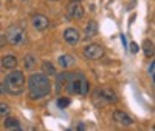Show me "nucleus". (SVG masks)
<instances>
[{
  "instance_id": "obj_1",
  "label": "nucleus",
  "mask_w": 155,
  "mask_h": 131,
  "mask_svg": "<svg viewBox=\"0 0 155 131\" xmlns=\"http://www.w3.org/2000/svg\"><path fill=\"white\" fill-rule=\"evenodd\" d=\"M50 91H51V83H50L48 76H45L44 73H34L30 76V79H28L30 99H33V100L44 99L50 94Z\"/></svg>"
},
{
  "instance_id": "obj_2",
  "label": "nucleus",
  "mask_w": 155,
  "mask_h": 131,
  "mask_svg": "<svg viewBox=\"0 0 155 131\" xmlns=\"http://www.w3.org/2000/svg\"><path fill=\"white\" fill-rule=\"evenodd\" d=\"M65 88L70 94H78V96H87L90 83L87 80V77L84 73L78 71V73H67V82Z\"/></svg>"
},
{
  "instance_id": "obj_3",
  "label": "nucleus",
  "mask_w": 155,
  "mask_h": 131,
  "mask_svg": "<svg viewBox=\"0 0 155 131\" xmlns=\"http://www.w3.org/2000/svg\"><path fill=\"white\" fill-rule=\"evenodd\" d=\"M5 91L12 96H19L25 91V76L22 71L14 70L12 73H9L5 77V82H3Z\"/></svg>"
},
{
  "instance_id": "obj_4",
  "label": "nucleus",
  "mask_w": 155,
  "mask_h": 131,
  "mask_svg": "<svg viewBox=\"0 0 155 131\" xmlns=\"http://www.w3.org/2000/svg\"><path fill=\"white\" fill-rule=\"evenodd\" d=\"M5 37H6V43L19 46V45H23L27 42V31L20 25H11L6 28Z\"/></svg>"
},
{
  "instance_id": "obj_5",
  "label": "nucleus",
  "mask_w": 155,
  "mask_h": 131,
  "mask_svg": "<svg viewBox=\"0 0 155 131\" xmlns=\"http://www.w3.org/2000/svg\"><path fill=\"white\" fill-rule=\"evenodd\" d=\"M84 56L90 60H99L104 57V48L98 43H90L84 48Z\"/></svg>"
},
{
  "instance_id": "obj_6",
  "label": "nucleus",
  "mask_w": 155,
  "mask_h": 131,
  "mask_svg": "<svg viewBox=\"0 0 155 131\" xmlns=\"http://www.w3.org/2000/svg\"><path fill=\"white\" fill-rule=\"evenodd\" d=\"M84 6L79 3V2H71L67 5V16L71 19V20H79L84 17Z\"/></svg>"
},
{
  "instance_id": "obj_7",
  "label": "nucleus",
  "mask_w": 155,
  "mask_h": 131,
  "mask_svg": "<svg viewBox=\"0 0 155 131\" xmlns=\"http://www.w3.org/2000/svg\"><path fill=\"white\" fill-rule=\"evenodd\" d=\"M113 120L118 123V125H123V126H130V125H134V119L130 116H129L127 113H124V111H115L113 113Z\"/></svg>"
},
{
  "instance_id": "obj_8",
  "label": "nucleus",
  "mask_w": 155,
  "mask_h": 131,
  "mask_svg": "<svg viewBox=\"0 0 155 131\" xmlns=\"http://www.w3.org/2000/svg\"><path fill=\"white\" fill-rule=\"evenodd\" d=\"M31 23H33V26H34L37 31H45L48 26H50V20H48V17H45L44 14H36V16H33Z\"/></svg>"
},
{
  "instance_id": "obj_9",
  "label": "nucleus",
  "mask_w": 155,
  "mask_h": 131,
  "mask_svg": "<svg viewBox=\"0 0 155 131\" xmlns=\"http://www.w3.org/2000/svg\"><path fill=\"white\" fill-rule=\"evenodd\" d=\"M64 39H65L67 43L76 45V43H79V40H81V34H79V31H78L76 28H67L65 31H64Z\"/></svg>"
},
{
  "instance_id": "obj_10",
  "label": "nucleus",
  "mask_w": 155,
  "mask_h": 131,
  "mask_svg": "<svg viewBox=\"0 0 155 131\" xmlns=\"http://www.w3.org/2000/svg\"><path fill=\"white\" fill-rule=\"evenodd\" d=\"M99 93H101L102 99H104L107 103H116L118 102V96H116V93L110 88H101Z\"/></svg>"
},
{
  "instance_id": "obj_11",
  "label": "nucleus",
  "mask_w": 155,
  "mask_h": 131,
  "mask_svg": "<svg viewBox=\"0 0 155 131\" xmlns=\"http://www.w3.org/2000/svg\"><path fill=\"white\" fill-rule=\"evenodd\" d=\"M17 65H19V60H17L16 56H12V54H6L2 59V67L6 68V70H16Z\"/></svg>"
},
{
  "instance_id": "obj_12",
  "label": "nucleus",
  "mask_w": 155,
  "mask_h": 131,
  "mask_svg": "<svg viewBox=\"0 0 155 131\" xmlns=\"http://www.w3.org/2000/svg\"><path fill=\"white\" fill-rule=\"evenodd\" d=\"M84 34H85V37H88V39L95 37V36L98 34V23H96L95 20H90V22L85 25V28H84Z\"/></svg>"
},
{
  "instance_id": "obj_13",
  "label": "nucleus",
  "mask_w": 155,
  "mask_h": 131,
  "mask_svg": "<svg viewBox=\"0 0 155 131\" xmlns=\"http://www.w3.org/2000/svg\"><path fill=\"white\" fill-rule=\"evenodd\" d=\"M3 126H5L6 129H17V131L22 129L19 119H16V117H11L9 114L6 116V119H5V122H3Z\"/></svg>"
},
{
  "instance_id": "obj_14",
  "label": "nucleus",
  "mask_w": 155,
  "mask_h": 131,
  "mask_svg": "<svg viewBox=\"0 0 155 131\" xmlns=\"http://www.w3.org/2000/svg\"><path fill=\"white\" fill-rule=\"evenodd\" d=\"M58 63L61 65L62 68H70V67L74 65V57L70 56V54H62V56H59Z\"/></svg>"
},
{
  "instance_id": "obj_15",
  "label": "nucleus",
  "mask_w": 155,
  "mask_h": 131,
  "mask_svg": "<svg viewBox=\"0 0 155 131\" xmlns=\"http://www.w3.org/2000/svg\"><path fill=\"white\" fill-rule=\"evenodd\" d=\"M56 76V91H59L65 86V82H67V73H61V74H54Z\"/></svg>"
},
{
  "instance_id": "obj_16",
  "label": "nucleus",
  "mask_w": 155,
  "mask_h": 131,
  "mask_svg": "<svg viewBox=\"0 0 155 131\" xmlns=\"http://www.w3.org/2000/svg\"><path fill=\"white\" fill-rule=\"evenodd\" d=\"M143 51H144V56L146 57H152L153 56V42L149 40V39H146V40L143 42Z\"/></svg>"
},
{
  "instance_id": "obj_17",
  "label": "nucleus",
  "mask_w": 155,
  "mask_h": 131,
  "mask_svg": "<svg viewBox=\"0 0 155 131\" xmlns=\"http://www.w3.org/2000/svg\"><path fill=\"white\" fill-rule=\"evenodd\" d=\"M36 63H37V60H36V57L33 54H27V56H25V59H23L25 70H33L36 67Z\"/></svg>"
},
{
  "instance_id": "obj_18",
  "label": "nucleus",
  "mask_w": 155,
  "mask_h": 131,
  "mask_svg": "<svg viewBox=\"0 0 155 131\" xmlns=\"http://www.w3.org/2000/svg\"><path fill=\"white\" fill-rule=\"evenodd\" d=\"M42 73H44L45 76H54V74H56L54 65L50 63V62H44V65H42Z\"/></svg>"
},
{
  "instance_id": "obj_19",
  "label": "nucleus",
  "mask_w": 155,
  "mask_h": 131,
  "mask_svg": "<svg viewBox=\"0 0 155 131\" xmlns=\"http://www.w3.org/2000/svg\"><path fill=\"white\" fill-rule=\"evenodd\" d=\"M93 97V103L96 105V107H104V105L107 103L104 99H102V96H101V93H99V89H96V91H93V94H92Z\"/></svg>"
},
{
  "instance_id": "obj_20",
  "label": "nucleus",
  "mask_w": 155,
  "mask_h": 131,
  "mask_svg": "<svg viewBox=\"0 0 155 131\" xmlns=\"http://www.w3.org/2000/svg\"><path fill=\"white\" fill-rule=\"evenodd\" d=\"M11 113V107L5 102H0V117H6Z\"/></svg>"
},
{
  "instance_id": "obj_21",
  "label": "nucleus",
  "mask_w": 155,
  "mask_h": 131,
  "mask_svg": "<svg viewBox=\"0 0 155 131\" xmlns=\"http://www.w3.org/2000/svg\"><path fill=\"white\" fill-rule=\"evenodd\" d=\"M70 105V99H67V97H59L58 99V107L59 108H67Z\"/></svg>"
},
{
  "instance_id": "obj_22",
  "label": "nucleus",
  "mask_w": 155,
  "mask_h": 131,
  "mask_svg": "<svg viewBox=\"0 0 155 131\" xmlns=\"http://www.w3.org/2000/svg\"><path fill=\"white\" fill-rule=\"evenodd\" d=\"M129 48H130V52H132V54H137V52L140 51V46L137 45V42H132L130 45H129Z\"/></svg>"
},
{
  "instance_id": "obj_23",
  "label": "nucleus",
  "mask_w": 155,
  "mask_h": 131,
  "mask_svg": "<svg viewBox=\"0 0 155 131\" xmlns=\"http://www.w3.org/2000/svg\"><path fill=\"white\" fill-rule=\"evenodd\" d=\"M153 70H155V63L153 62H150V65H149V70H147V73H149V76L153 79Z\"/></svg>"
},
{
  "instance_id": "obj_24",
  "label": "nucleus",
  "mask_w": 155,
  "mask_h": 131,
  "mask_svg": "<svg viewBox=\"0 0 155 131\" xmlns=\"http://www.w3.org/2000/svg\"><path fill=\"white\" fill-rule=\"evenodd\" d=\"M6 45V37H5V34H0V48H3Z\"/></svg>"
},
{
  "instance_id": "obj_25",
  "label": "nucleus",
  "mask_w": 155,
  "mask_h": 131,
  "mask_svg": "<svg viewBox=\"0 0 155 131\" xmlns=\"http://www.w3.org/2000/svg\"><path fill=\"white\" fill-rule=\"evenodd\" d=\"M6 91H5V86H3V83H0V94H5Z\"/></svg>"
},
{
  "instance_id": "obj_26",
  "label": "nucleus",
  "mask_w": 155,
  "mask_h": 131,
  "mask_svg": "<svg viewBox=\"0 0 155 131\" xmlns=\"http://www.w3.org/2000/svg\"><path fill=\"white\" fill-rule=\"evenodd\" d=\"M71 2H79V3H81V2H82V0H71Z\"/></svg>"
},
{
  "instance_id": "obj_27",
  "label": "nucleus",
  "mask_w": 155,
  "mask_h": 131,
  "mask_svg": "<svg viewBox=\"0 0 155 131\" xmlns=\"http://www.w3.org/2000/svg\"><path fill=\"white\" fill-rule=\"evenodd\" d=\"M50 2H59V0H50Z\"/></svg>"
},
{
  "instance_id": "obj_28",
  "label": "nucleus",
  "mask_w": 155,
  "mask_h": 131,
  "mask_svg": "<svg viewBox=\"0 0 155 131\" xmlns=\"http://www.w3.org/2000/svg\"><path fill=\"white\" fill-rule=\"evenodd\" d=\"M22 2H28V0H22Z\"/></svg>"
}]
</instances>
